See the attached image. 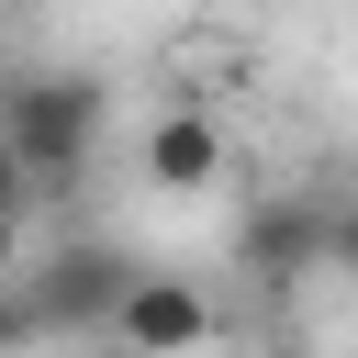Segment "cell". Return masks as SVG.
<instances>
[{"mask_svg":"<svg viewBox=\"0 0 358 358\" xmlns=\"http://www.w3.org/2000/svg\"><path fill=\"white\" fill-rule=\"evenodd\" d=\"M123 280H134L123 246H56V257L22 280V324H34V336H90V324H112Z\"/></svg>","mask_w":358,"mask_h":358,"instance_id":"obj_2","label":"cell"},{"mask_svg":"<svg viewBox=\"0 0 358 358\" xmlns=\"http://www.w3.org/2000/svg\"><path fill=\"white\" fill-rule=\"evenodd\" d=\"M246 268H257L268 291L313 280V268H324V201H302V190H291V201H268V213L246 224Z\"/></svg>","mask_w":358,"mask_h":358,"instance_id":"obj_4","label":"cell"},{"mask_svg":"<svg viewBox=\"0 0 358 358\" xmlns=\"http://www.w3.org/2000/svg\"><path fill=\"white\" fill-rule=\"evenodd\" d=\"M224 179V123L213 112H157L145 123V190H213Z\"/></svg>","mask_w":358,"mask_h":358,"instance_id":"obj_5","label":"cell"},{"mask_svg":"<svg viewBox=\"0 0 358 358\" xmlns=\"http://www.w3.org/2000/svg\"><path fill=\"white\" fill-rule=\"evenodd\" d=\"M101 336H112L123 358H201V347H213V302H201V280H179V268H134Z\"/></svg>","mask_w":358,"mask_h":358,"instance_id":"obj_3","label":"cell"},{"mask_svg":"<svg viewBox=\"0 0 358 358\" xmlns=\"http://www.w3.org/2000/svg\"><path fill=\"white\" fill-rule=\"evenodd\" d=\"M22 201H34V179H22V168H11V145H0V235L22 224Z\"/></svg>","mask_w":358,"mask_h":358,"instance_id":"obj_7","label":"cell"},{"mask_svg":"<svg viewBox=\"0 0 358 358\" xmlns=\"http://www.w3.org/2000/svg\"><path fill=\"white\" fill-rule=\"evenodd\" d=\"M324 268L358 280V201H324Z\"/></svg>","mask_w":358,"mask_h":358,"instance_id":"obj_6","label":"cell"},{"mask_svg":"<svg viewBox=\"0 0 358 358\" xmlns=\"http://www.w3.org/2000/svg\"><path fill=\"white\" fill-rule=\"evenodd\" d=\"M0 145H11V168L34 190H67L90 168V145H101V78H56V67L11 78L0 90Z\"/></svg>","mask_w":358,"mask_h":358,"instance_id":"obj_1","label":"cell"}]
</instances>
